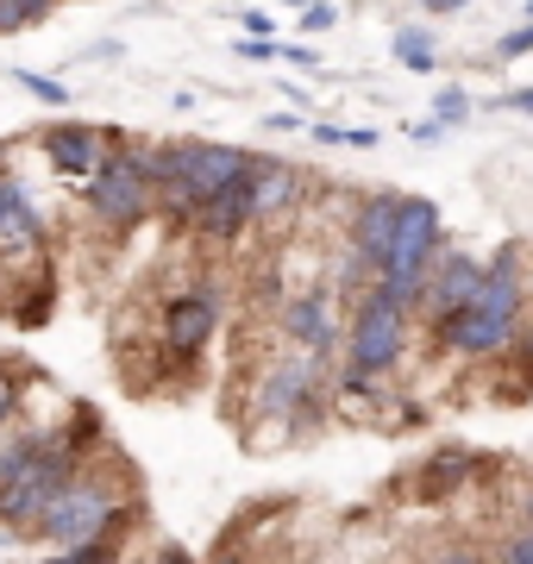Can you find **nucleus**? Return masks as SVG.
<instances>
[{
    "label": "nucleus",
    "mask_w": 533,
    "mask_h": 564,
    "mask_svg": "<svg viewBox=\"0 0 533 564\" xmlns=\"http://www.w3.org/2000/svg\"><path fill=\"white\" fill-rule=\"evenodd\" d=\"M139 514V489L120 464L113 470H95L83 464L69 489L44 508V521L32 527V540L51 545V552H76V545H120V527Z\"/></svg>",
    "instance_id": "obj_1"
},
{
    "label": "nucleus",
    "mask_w": 533,
    "mask_h": 564,
    "mask_svg": "<svg viewBox=\"0 0 533 564\" xmlns=\"http://www.w3.org/2000/svg\"><path fill=\"white\" fill-rule=\"evenodd\" d=\"M521 295H527V276L514 263V245H502L490 258V276L477 289L471 307H452V314H433V339L439 351H458V358H490L514 339L521 326Z\"/></svg>",
    "instance_id": "obj_2"
},
{
    "label": "nucleus",
    "mask_w": 533,
    "mask_h": 564,
    "mask_svg": "<svg viewBox=\"0 0 533 564\" xmlns=\"http://www.w3.org/2000/svg\"><path fill=\"white\" fill-rule=\"evenodd\" d=\"M439 251H446V220H439V207H433L427 195H409V202H402V220H395L390 258L377 270V295H390L395 307H421Z\"/></svg>",
    "instance_id": "obj_3"
},
{
    "label": "nucleus",
    "mask_w": 533,
    "mask_h": 564,
    "mask_svg": "<svg viewBox=\"0 0 533 564\" xmlns=\"http://www.w3.org/2000/svg\"><path fill=\"white\" fill-rule=\"evenodd\" d=\"M76 470H83L76 445L57 440V433H39V445L20 458V470L0 484V527L32 533V527L44 521V508H51L63 489H69V477H76Z\"/></svg>",
    "instance_id": "obj_4"
},
{
    "label": "nucleus",
    "mask_w": 533,
    "mask_h": 564,
    "mask_svg": "<svg viewBox=\"0 0 533 564\" xmlns=\"http://www.w3.org/2000/svg\"><path fill=\"white\" fill-rule=\"evenodd\" d=\"M113 139V132H107ZM83 202L95 220L107 226H139L157 202V182H151V151H120V144H107L101 170L83 182Z\"/></svg>",
    "instance_id": "obj_5"
},
{
    "label": "nucleus",
    "mask_w": 533,
    "mask_h": 564,
    "mask_svg": "<svg viewBox=\"0 0 533 564\" xmlns=\"http://www.w3.org/2000/svg\"><path fill=\"white\" fill-rule=\"evenodd\" d=\"M402 345H409V307H395L390 295L370 289L358 321H351V339H346V383H370V377L395 370Z\"/></svg>",
    "instance_id": "obj_6"
},
{
    "label": "nucleus",
    "mask_w": 533,
    "mask_h": 564,
    "mask_svg": "<svg viewBox=\"0 0 533 564\" xmlns=\"http://www.w3.org/2000/svg\"><path fill=\"white\" fill-rule=\"evenodd\" d=\"M220 333V307H214V289H188L164 307V351L176 364H188L207 339Z\"/></svg>",
    "instance_id": "obj_7"
},
{
    "label": "nucleus",
    "mask_w": 533,
    "mask_h": 564,
    "mask_svg": "<svg viewBox=\"0 0 533 564\" xmlns=\"http://www.w3.org/2000/svg\"><path fill=\"white\" fill-rule=\"evenodd\" d=\"M107 144L113 139L95 132V126H44V158H51V170H57L63 182H76V188L101 170Z\"/></svg>",
    "instance_id": "obj_8"
},
{
    "label": "nucleus",
    "mask_w": 533,
    "mask_h": 564,
    "mask_svg": "<svg viewBox=\"0 0 533 564\" xmlns=\"http://www.w3.org/2000/svg\"><path fill=\"white\" fill-rule=\"evenodd\" d=\"M251 220H258V202H251V170H246V176H232L220 195H207V202L195 207V232H202V239H214V245L239 239Z\"/></svg>",
    "instance_id": "obj_9"
},
{
    "label": "nucleus",
    "mask_w": 533,
    "mask_h": 564,
    "mask_svg": "<svg viewBox=\"0 0 533 564\" xmlns=\"http://www.w3.org/2000/svg\"><path fill=\"white\" fill-rule=\"evenodd\" d=\"M490 276V263H477L471 251H439L433 263V282H427V314H452V307H471L477 289Z\"/></svg>",
    "instance_id": "obj_10"
},
{
    "label": "nucleus",
    "mask_w": 533,
    "mask_h": 564,
    "mask_svg": "<svg viewBox=\"0 0 533 564\" xmlns=\"http://www.w3.org/2000/svg\"><path fill=\"white\" fill-rule=\"evenodd\" d=\"M402 202H409V195H370V202L358 207V220H351V251H358L365 270H383V258H390V245H395Z\"/></svg>",
    "instance_id": "obj_11"
},
{
    "label": "nucleus",
    "mask_w": 533,
    "mask_h": 564,
    "mask_svg": "<svg viewBox=\"0 0 533 564\" xmlns=\"http://www.w3.org/2000/svg\"><path fill=\"white\" fill-rule=\"evenodd\" d=\"M314 358H295V364H283V370H270L264 377V389H258V414H283V421H295L302 408H308V395H314Z\"/></svg>",
    "instance_id": "obj_12"
},
{
    "label": "nucleus",
    "mask_w": 533,
    "mask_h": 564,
    "mask_svg": "<svg viewBox=\"0 0 533 564\" xmlns=\"http://www.w3.org/2000/svg\"><path fill=\"white\" fill-rule=\"evenodd\" d=\"M283 333L295 345H308V351H327V345H333V302H327V289L295 295V302L283 307Z\"/></svg>",
    "instance_id": "obj_13"
},
{
    "label": "nucleus",
    "mask_w": 533,
    "mask_h": 564,
    "mask_svg": "<svg viewBox=\"0 0 533 564\" xmlns=\"http://www.w3.org/2000/svg\"><path fill=\"white\" fill-rule=\"evenodd\" d=\"M251 202H258V220H270V214L302 202V176L276 158H251Z\"/></svg>",
    "instance_id": "obj_14"
},
{
    "label": "nucleus",
    "mask_w": 533,
    "mask_h": 564,
    "mask_svg": "<svg viewBox=\"0 0 533 564\" xmlns=\"http://www.w3.org/2000/svg\"><path fill=\"white\" fill-rule=\"evenodd\" d=\"M471 452L465 445H446V452H433L427 470H421V496H446V489H458L465 477H471Z\"/></svg>",
    "instance_id": "obj_15"
},
{
    "label": "nucleus",
    "mask_w": 533,
    "mask_h": 564,
    "mask_svg": "<svg viewBox=\"0 0 533 564\" xmlns=\"http://www.w3.org/2000/svg\"><path fill=\"white\" fill-rule=\"evenodd\" d=\"M390 51H395V63H409V69H421V76L433 69V39L421 32V25H402V32L390 39Z\"/></svg>",
    "instance_id": "obj_16"
},
{
    "label": "nucleus",
    "mask_w": 533,
    "mask_h": 564,
    "mask_svg": "<svg viewBox=\"0 0 533 564\" xmlns=\"http://www.w3.org/2000/svg\"><path fill=\"white\" fill-rule=\"evenodd\" d=\"M63 440L76 445V458L88 464V452H101V414H95V408H76V414H69V433H63Z\"/></svg>",
    "instance_id": "obj_17"
},
{
    "label": "nucleus",
    "mask_w": 533,
    "mask_h": 564,
    "mask_svg": "<svg viewBox=\"0 0 533 564\" xmlns=\"http://www.w3.org/2000/svg\"><path fill=\"white\" fill-rule=\"evenodd\" d=\"M13 82H20L25 95H39V101H51V107H69V88H63L57 76H39V69H13Z\"/></svg>",
    "instance_id": "obj_18"
},
{
    "label": "nucleus",
    "mask_w": 533,
    "mask_h": 564,
    "mask_svg": "<svg viewBox=\"0 0 533 564\" xmlns=\"http://www.w3.org/2000/svg\"><path fill=\"white\" fill-rule=\"evenodd\" d=\"M51 302H57V295H51V282H39V295H25L13 321H20L25 333H32V326H44V321H51Z\"/></svg>",
    "instance_id": "obj_19"
},
{
    "label": "nucleus",
    "mask_w": 533,
    "mask_h": 564,
    "mask_svg": "<svg viewBox=\"0 0 533 564\" xmlns=\"http://www.w3.org/2000/svg\"><path fill=\"white\" fill-rule=\"evenodd\" d=\"M433 113H439L446 126H465V120H471V95H465V88H439Z\"/></svg>",
    "instance_id": "obj_20"
},
{
    "label": "nucleus",
    "mask_w": 533,
    "mask_h": 564,
    "mask_svg": "<svg viewBox=\"0 0 533 564\" xmlns=\"http://www.w3.org/2000/svg\"><path fill=\"white\" fill-rule=\"evenodd\" d=\"M496 57H502V63H514V57H533V20L521 25V32H502V39H496Z\"/></svg>",
    "instance_id": "obj_21"
},
{
    "label": "nucleus",
    "mask_w": 533,
    "mask_h": 564,
    "mask_svg": "<svg viewBox=\"0 0 533 564\" xmlns=\"http://www.w3.org/2000/svg\"><path fill=\"white\" fill-rule=\"evenodd\" d=\"M333 20H339V7H327V0L302 7V32H333Z\"/></svg>",
    "instance_id": "obj_22"
},
{
    "label": "nucleus",
    "mask_w": 533,
    "mask_h": 564,
    "mask_svg": "<svg viewBox=\"0 0 533 564\" xmlns=\"http://www.w3.org/2000/svg\"><path fill=\"white\" fill-rule=\"evenodd\" d=\"M13 408H20V383H13V370H0V426L13 421Z\"/></svg>",
    "instance_id": "obj_23"
},
{
    "label": "nucleus",
    "mask_w": 533,
    "mask_h": 564,
    "mask_svg": "<svg viewBox=\"0 0 533 564\" xmlns=\"http://www.w3.org/2000/svg\"><path fill=\"white\" fill-rule=\"evenodd\" d=\"M409 139H414V144H433V139H446V120H439V113H433V120H414V126H409Z\"/></svg>",
    "instance_id": "obj_24"
},
{
    "label": "nucleus",
    "mask_w": 533,
    "mask_h": 564,
    "mask_svg": "<svg viewBox=\"0 0 533 564\" xmlns=\"http://www.w3.org/2000/svg\"><path fill=\"white\" fill-rule=\"evenodd\" d=\"M502 558H509V564H533V533H521V540H509V545H502Z\"/></svg>",
    "instance_id": "obj_25"
},
{
    "label": "nucleus",
    "mask_w": 533,
    "mask_h": 564,
    "mask_svg": "<svg viewBox=\"0 0 533 564\" xmlns=\"http://www.w3.org/2000/svg\"><path fill=\"white\" fill-rule=\"evenodd\" d=\"M283 63H295V69H320V57H314L308 44H283Z\"/></svg>",
    "instance_id": "obj_26"
},
{
    "label": "nucleus",
    "mask_w": 533,
    "mask_h": 564,
    "mask_svg": "<svg viewBox=\"0 0 533 564\" xmlns=\"http://www.w3.org/2000/svg\"><path fill=\"white\" fill-rule=\"evenodd\" d=\"M496 107H514V113H533V88H514V95H502Z\"/></svg>",
    "instance_id": "obj_27"
},
{
    "label": "nucleus",
    "mask_w": 533,
    "mask_h": 564,
    "mask_svg": "<svg viewBox=\"0 0 533 564\" xmlns=\"http://www.w3.org/2000/svg\"><path fill=\"white\" fill-rule=\"evenodd\" d=\"M264 132H302V120H295V113H270Z\"/></svg>",
    "instance_id": "obj_28"
},
{
    "label": "nucleus",
    "mask_w": 533,
    "mask_h": 564,
    "mask_svg": "<svg viewBox=\"0 0 533 564\" xmlns=\"http://www.w3.org/2000/svg\"><path fill=\"white\" fill-rule=\"evenodd\" d=\"M246 32H258V39H270L276 25H270V13H246Z\"/></svg>",
    "instance_id": "obj_29"
},
{
    "label": "nucleus",
    "mask_w": 533,
    "mask_h": 564,
    "mask_svg": "<svg viewBox=\"0 0 533 564\" xmlns=\"http://www.w3.org/2000/svg\"><path fill=\"white\" fill-rule=\"evenodd\" d=\"M421 7H433V13H458L465 0H421Z\"/></svg>",
    "instance_id": "obj_30"
},
{
    "label": "nucleus",
    "mask_w": 533,
    "mask_h": 564,
    "mask_svg": "<svg viewBox=\"0 0 533 564\" xmlns=\"http://www.w3.org/2000/svg\"><path fill=\"white\" fill-rule=\"evenodd\" d=\"M25 7H32V13H39V20H44V13H51V7H57V0H25Z\"/></svg>",
    "instance_id": "obj_31"
},
{
    "label": "nucleus",
    "mask_w": 533,
    "mask_h": 564,
    "mask_svg": "<svg viewBox=\"0 0 533 564\" xmlns=\"http://www.w3.org/2000/svg\"><path fill=\"white\" fill-rule=\"evenodd\" d=\"M521 351H527V358H533V333H527V345H521Z\"/></svg>",
    "instance_id": "obj_32"
},
{
    "label": "nucleus",
    "mask_w": 533,
    "mask_h": 564,
    "mask_svg": "<svg viewBox=\"0 0 533 564\" xmlns=\"http://www.w3.org/2000/svg\"><path fill=\"white\" fill-rule=\"evenodd\" d=\"M283 7H308V0H283Z\"/></svg>",
    "instance_id": "obj_33"
},
{
    "label": "nucleus",
    "mask_w": 533,
    "mask_h": 564,
    "mask_svg": "<svg viewBox=\"0 0 533 564\" xmlns=\"http://www.w3.org/2000/svg\"><path fill=\"white\" fill-rule=\"evenodd\" d=\"M527 295H533V270H527Z\"/></svg>",
    "instance_id": "obj_34"
},
{
    "label": "nucleus",
    "mask_w": 533,
    "mask_h": 564,
    "mask_svg": "<svg viewBox=\"0 0 533 564\" xmlns=\"http://www.w3.org/2000/svg\"><path fill=\"white\" fill-rule=\"evenodd\" d=\"M527 20H533V0H527Z\"/></svg>",
    "instance_id": "obj_35"
},
{
    "label": "nucleus",
    "mask_w": 533,
    "mask_h": 564,
    "mask_svg": "<svg viewBox=\"0 0 533 564\" xmlns=\"http://www.w3.org/2000/svg\"><path fill=\"white\" fill-rule=\"evenodd\" d=\"M527 514H533V508H527Z\"/></svg>",
    "instance_id": "obj_36"
}]
</instances>
